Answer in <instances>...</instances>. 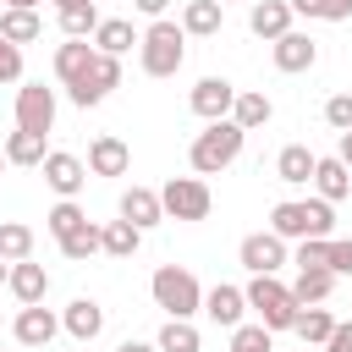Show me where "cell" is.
<instances>
[{"mask_svg":"<svg viewBox=\"0 0 352 352\" xmlns=\"http://www.w3.org/2000/svg\"><path fill=\"white\" fill-rule=\"evenodd\" d=\"M270 231L286 242H308V236H330L336 231V209L330 198H308V204H275L270 209Z\"/></svg>","mask_w":352,"mask_h":352,"instance_id":"1","label":"cell"},{"mask_svg":"<svg viewBox=\"0 0 352 352\" xmlns=\"http://www.w3.org/2000/svg\"><path fill=\"white\" fill-rule=\"evenodd\" d=\"M138 44H143V72H148V77H176L182 60H187V28H176V22H165V16H154V28H148Z\"/></svg>","mask_w":352,"mask_h":352,"instance_id":"2","label":"cell"},{"mask_svg":"<svg viewBox=\"0 0 352 352\" xmlns=\"http://www.w3.org/2000/svg\"><path fill=\"white\" fill-rule=\"evenodd\" d=\"M242 138H248V132H242L231 116H226V121H209V126L192 138V170H198V176H214V170H226V165L242 154Z\"/></svg>","mask_w":352,"mask_h":352,"instance_id":"3","label":"cell"},{"mask_svg":"<svg viewBox=\"0 0 352 352\" xmlns=\"http://www.w3.org/2000/svg\"><path fill=\"white\" fill-rule=\"evenodd\" d=\"M148 286H154V302H160L170 319H192V314L204 308V292H198L192 270H182V264H160Z\"/></svg>","mask_w":352,"mask_h":352,"instance_id":"4","label":"cell"},{"mask_svg":"<svg viewBox=\"0 0 352 352\" xmlns=\"http://www.w3.org/2000/svg\"><path fill=\"white\" fill-rule=\"evenodd\" d=\"M248 308H258V324H270V330H292L297 314H302V302L292 297V286H280L275 275H253Z\"/></svg>","mask_w":352,"mask_h":352,"instance_id":"5","label":"cell"},{"mask_svg":"<svg viewBox=\"0 0 352 352\" xmlns=\"http://www.w3.org/2000/svg\"><path fill=\"white\" fill-rule=\"evenodd\" d=\"M160 204H165L170 220H204L214 198H209V187H204L198 176H170V182L160 187Z\"/></svg>","mask_w":352,"mask_h":352,"instance_id":"6","label":"cell"},{"mask_svg":"<svg viewBox=\"0 0 352 352\" xmlns=\"http://www.w3.org/2000/svg\"><path fill=\"white\" fill-rule=\"evenodd\" d=\"M236 258H242V270H253V275H275V270L286 264V236H275V231H253V236H242Z\"/></svg>","mask_w":352,"mask_h":352,"instance_id":"7","label":"cell"},{"mask_svg":"<svg viewBox=\"0 0 352 352\" xmlns=\"http://www.w3.org/2000/svg\"><path fill=\"white\" fill-rule=\"evenodd\" d=\"M116 82H121V60L99 50V55H94V66H88V77H82L77 88H66V94H72V104H82V110H88V104H99Z\"/></svg>","mask_w":352,"mask_h":352,"instance_id":"8","label":"cell"},{"mask_svg":"<svg viewBox=\"0 0 352 352\" xmlns=\"http://www.w3.org/2000/svg\"><path fill=\"white\" fill-rule=\"evenodd\" d=\"M16 126H22V132H50V126H55V94H50L44 82L16 88Z\"/></svg>","mask_w":352,"mask_h":352,"instance_id":"9","label":"cell"},{"mask_svg":"<svg viewBox=\"0 0 352 352\" xmlns=\"http://www.w3.org/2000/svg\"><path fill=\"white\" fill-rule=\"evenodd\" d=\"M236 94H242V88H231L226 77H204V82L192 88V110H198L204 121H226L231 104H236Z\"/></svg>","mask_w":352,"mask_h":352,"instance_id":"10","label":"cell"},{"mask_svg":"<svg viewBox=\"0 0 352 352\" xmlns=\"http://www.w3.org/2000/svg\"><path fill=\"white\" fill-rule=\"evenodd\" d=\"M44 182H50L60 198H72V192H82V182H88V165H82L77 154H44Z\"/></svg>","mask_w":352,"mask_h":352,"instance_id":"11","label":"cell"},{"mask_svg":"<svg viewBox=\"0 0 352 352\" xmlns=\"http://www.w3.org/2000/svg\"><path fill=\"white\" fill-rule=\"evenodd\" d=\"M55 330H60V319H55L44 302H28V308L16 314V341H22V346H50Z\"/></svg>","mask_w":352,"mask_h":352,"instance_id":"12","label":"cell"},{"mask_svg":"<svg viewBox=\"0 0 352 352\" xmlns=\"http://www.w3.org/2000/svg\"><path fill=\"white\" fill-rule=\"evenodd\" d=\"M94 55H99L94 44H82V38H66V44L55 50V77H60L66 88H77V82L88 77V66H94Z\"/></svg>","mask_w":352,"mask_h":352,"instance_id":"13","label":"cell"},{"mask_svg":"<svg viewBox=\"0 0 352 352\" xmlns=\"http://www.w3.org/2000/svg\"><path fill=\"white\" fill-rule=\"evenodd\" d=\"M126 165H132V154H126L121 138L104 132V138L88 143V170H94V176H126Z\"/></svg>","mask_w":352,"mask_h":352,"instance_id":"14","label":"cell"},{"mask_svg":"<svg viewBox=\"0 0 352 352\" xmlns=\"http://www.w3.org/2000/svg\"><path fill=\"white\" fill-rule=\"evenodd\" d=\"M121 220H132L138 231L160 226V220H165V204H160V192H148V187H126V192H121Z\"/></svg>","mask_w":352,"mask_h":352,"instance_id":"15","label":"cell"},{"mask_svg":"<svg viewBox=\"0 0 352 352\" xmlns=\"http://www.w3.org/2000/svg\"><path fill=\"white\" fill-rule=\"evenodd\" d=\"M242 308H248V292H242V286H214V292H204V314H209L214 324H226V330L242 324Z\"/></svg>","mask_w":352,"mask_h":352,"instance_id":"16","label":"cell"},{"mask_svg":"<svg viewBox=\"0 0 352 352\" xmlns=\"http://www.w3.org/2000/svg\"><path fill=\"white\" fill-rule=\"evenodd\" d=\"M248 28H253L258 38H280V33H292V0H258V6L248 11Z\"/></svg>","mask_w":352,"mask_h":352,"instance_id":"17","label":"cell"},{"mask_svg":"<svg viewBox=\"0 0 352 352\" xmlns=\"http://www.w3.org/2000/svg\"><path fill=\"white\" fill-rule=\"evenodd\" d=\"M314 60H319V44L308 33H280L275 38V66L280 72H308Z\"/></svg>","mask_w":352,"mask_h":352,"instance_id":"18","label":"cell"},{"mask_svg":"<svg viewBox=\"0 0 352 352\" xmlns=\"http://www.w3.org/2000/svg\"><path fill=\"white\" fill-rule=\"evenodd\" d=\"M6 286H11V292H16V302L28 308V302H44V292H50V275H44V264H33V258H16Z\"/></svg>","mask_w":352,"mask_h":352,"instance_id":"19","label":"cell"},{"mask_svg":"<svg viewBox=\"0 0 352 352\" xmlns=\"http://www.w3.org/2000/svg\"><path fill=\"white\" fill-rule=\"evenodd\" d=\"M314 187H319V198H330V204H341L346 192H352V170L330 154V160H319L314 165Z\"/></svg>","mask_w":352,"mask_h":352,"instance_id":"20","label":"cell"},{"mask_svg":"<svg viewBox=\"0 0 352 352\" xmlns=\"http://www.w3.org/2000/svg\"><path fill=\"white\" fill-rule=\"evenodd\" d=\"M60 324H66V330H72L77 341H94V336L104 330V308H99L94 297H77V302L66 308V319H60Z\"/></svg>","mask_w":352,"mask_h":352,"instance_id":"21","label":"cell"},{"mask_svg":"<svg viewBox=\"0 0 352 352\" xmlns=\"http://www.w3.org/2000/svg\"><path fill=\"white\" fill-rule=\"evenodd\" d=\"M314 165H319V154H308L302 143H286V148H280V160H275V176L297 187V182H314Z\"/></svg>","mask_w":352,"mask_h":352,"instance_id":"22","label":"cell"},{"mask_svg":"<svg viewBox=\"0 0 352 352\" xmlns=\"http://www.w3.org/2000/svg\"><path fill=\"white\" fill-rule=\"evenodd\" d=\"M330 292H336V270H297V280H292V297H297L302 308L324 302Z\"/></svg>","mask_w":352,"mask_h":352,"instance_id":"23","label":"cell"},{"mask_svg":"<svg viewBox=\"0 0 352 352\" xmlns=\"http://www.w3.org/2000/svg\"><path fill=\"white\" fill-rule=\"evenodd\" d=\"M220 16H226V6H220V0H187L182 28H187V33H198V38H209V33H220Z\"/></svg>","mask_w":352,"mask_h":352,"instance_id":"24","label":"cell"},{"mask_svg":"<svg viewBox=\"0 0 352 352\" xmlns=\"http://www.w3.org/2000/svg\"><path fill=\"white\" fill-rule=\"evenodd\" d=\"M38 11H28V6H6V16H0V33L11 38V44H28V38H38Z\"/></svg>","mask_w":352,"mask_h":352,"instance_id":"25","label":"cell"},{"mask_svg":"<svg viewBox=\"0 0 352 352\" xmlns=\"http://www.w3.org/2000/svg\"><path fill=\"white\" fill-rule=\"evenodd\" d=\"M94 44H99L104 55H126V50L138 44V33H132V22L110 16V22H99V28H94Z\"/></svg>","mask_w":352,"mask_h":352,"instance_id":"26","label":"cell"},{"mask_svg":"<svg viewBox=\"0 0 352 352\" xmlns=\"http://www.w3.org/2000/svg\"><path fill=\"white\" fill-rule=\"evenodd\" d=\"M270 116H275V110H270V99H264V94H253V88H248V94H236V104H231V121H236L242 132L264 126Z\"/></svg>","mask_w":352,"mask_h":352,"instance_id":"27","label":"cell"},{"mask_svg":"<svg viewBox=\"0 0 352 352\" xmlns=\"http://www.w3.org/2000/svg\"><path fill=\"white\" fill-rule=\"evenodd\" d=\"M6 160H11V165H44V132H22V126H16V132L6 138Z\"/></svg>","mask_w":352,"mask_h":352,"instance_id":"28","label":"cell"},{"mask_svg":"<svg viewBox=\"0 0 352 352\" xmlns=\"http://www.w3.org/2000/svg\"><path fill=\"white\" fill-rule=\"evenodd\" d=\"M138 242H143V231H138L132 220H110V226H104V253H110V258H132Z\"/></svg>","mask_w":352,"mask_h":352,"instance_id":"29","label":"cell"},{"mask_svg":"<svg viewBox=\"0 0 352 352\" xmlns=\"http://www.w3.org/2000/svg\"><path fill=\"white\" fill-rule=\"evenodd\" d=\"M99 248H104V231H99V226H88V220H82L72 236H60V253H66L72 264H82V258H88V253H99Z\"/></svg>","mask_w":352,"mask_h":352,"instance_id":"30","label":"cell"},{"mask_svg":"<svg viewBox=\"0 0 352 352\" xmlns=\"http://www.w3.org/2000/svg\"><path fill=\"white\" fill-rule=\"evenodd\" d=\"M28 253H33V231H28L22 220H0V258L16 264V258H28Z\"/></svg>","mask_w":352,"mask_h":352,"instance_id":"31","label":"cell"},{"mask_svg":"<svg viewBox=\"0 0 352 352\" xmlns=\"http://www.w3.org/2000/svg\"><path fill=\"white\" fill-rule=\"evenodd\" d=\"M160 352H198V330L187 319H165L160 330Z\"/></svg>","mask_w":352,"mask_h":352,"instance_id":"32","label":"cell"},{"mask_svg":"<svg viewBox=\"0 0 352 352\" xmlns=\"http://www.w3.org/2000/svg\"><path fill=\"white\" fill-rule=\"evenodd\" d=\"M270 336H275L270 324H236V330H231V352H275Z\"/></svg>","mask_w":352,"mask_h":352,"instance_id":"33","label":"cell"},{"mask_svg":"<svg viewBox=\"0 0 352 352\" xmlns=\"http://www.w3.org/2000/svg\"><path fill=\"white\" fill-rule=\"evenodd\" d=\"M292 330H297V336H302V341H330V330H336V319H330V314H324V308H302V314H297V324H292Z\"/></svg>","mask_w":352,"mask_h":352,"instance_id":"34","label":"cell"},{"mask_svg":"<svg viewBox=\"0 0 352 352\" xmlns=\"http://www.w3.org/2000/svg\"><path fill=\"white\" fill-rule=\"evenodd\" d=\"M292 11L319 16V22H346L352 16V0H292Z\"/></svg>","mask_w":352,"mask_h":352,"instance_id":"35","label":"cell"},{"mask_svg":"<svg viewBox=\"0 0 352 352\" xmlns=\"http://www.w3.org/2000/svg\"><path fill=\"white\" fill-rule=\"evenodd\" d=\"M94 28H99V11H94V6L60 11V33H66V38H82V33H94Z\"/></svg>","mask_w":352,"mask_h":352,"instance_id":"36","label":"cell"},{"mask_svg":"<svg viewBox=\"0 0 352 352\" xmlns=\"http://www.w3.org/2000/svg\"><path fill=\"white\" fill-rule=\"evenodd\" d=\"M82 220H88V214H82V209H77V204H72V198H66V204H55V209H50V214H44V226H50V231H55V236H72V231H77V226H82Z\"/></svg>","mask_w":352,"mask_h":352,"instance_id":"37","label":"cell"},{"mask_svg":"<svg viewBox=\"0 0 352 352\" xmlns=\"http://www.w3.org/2000/svg\"><path fill=\"white\" fill-rule=\"evenodd\" d=\"M297 270H330V236H308L297 248Z\"/></svg>","mask_w":352,"mask_h":352,"instance_id":"38","label":"cell"},{"mask_svg":"<svg viewBox=\"0 0 352 352\" xmlns=\"http://www.w3.org/2000/svg\"><path fill=\"white\" fill-rule=\"evenodd\" d=\"M324 121H330L336 132H352V94H330V104H324Z\"/></svg>","mask_w":352,"mask_h":352,"instance_id":"39","label":"cell"},{"mask_svg":"<svg viewBox=\"0 0 352 352\" xmlns=\"http://www.w3.org/2000/svg\"><path fill=\"white\" fill-rule=\"evenodd\" d=\"M16 77H22V50L0 33V82H16Z\"/></svg>","mask_w":352,"mask_h":352,"instance_id":"40","label":"cell"},{"mask_svg":"<svg viewBox=\"0 0 352 352\" xmlns=\"http://www.w3.org/2000/svg\"><path fill=\"white\" fill-rule=\"evenodd\" d=\"M330 270L336 275H352V236H341V242L330 236Z\"/></svg>","mask_w":352,"mask_h":352,"instance_id":"41","label":"cell"},{"mask_svg":"<svg viewBox=\"0 0 352 352\" xmlns=\"http://www.w3.org/2000/svg\"><path fill=\"white\" fill-rule=\"evenodd\" d=\"M324 346H330V352H352V324H336Z\"/></svg>","mask_w":352,"mask_h":352,"instance_id":"42","label":"cell"},{"mask_svg":"<svg viewBox=\"0 0 352 352\" xmlns=\"http://www.w3.org/2000/svg\"><path fill=\"white\" fill-rule=\"evenodd\" d=\"M132 6H138L143 16H165V6H170V0H132Z\"/></svg>","mask_w":352,"mask_h":352,"instance_id":"43","label":"cell"},{"mask_svg":"<svg viewBox=\"0 0 352 352\" xmlns=\"http://www.w3.org/2000/svg\"><path fill=\"white\" fill-rule=\"evenodd\" d=\"M336 160L352 170V132H341V143H336Z\"/></svg>","mask_w":352,"mask_h":352,"instance_id":"44","label":"cell"},{"mask_svg":"<svg viewBox=\"0 0 352 352\" xmlns=\"http://www.w3.org/2000/svg\"><path fill=\"white\" fill-rule=\"evenodd\" d=\"M116 352H160V346H143V341H121Z\"/></svg>","mask_w":352,"mask_h":352,"instance_id":"45","label":"cell"},{"mask_svg":"<svg viewBox=\"0 0 352 352\" xmlns=\"http://www.w3.org/2000/svg\"><path fill=\"white\" fill-rule=\"evenodd\" d=\"M55 6H60V11H72V6H94V0H55Z\"/></svg>","mask_w":352,"mask_h":352,"instance_id":"46","label":"cell"},{"mask_svg":"<svg viewBox=\"0 0 352 352\" xmlns=\"http://www.w3.org/2000/svg\"><path fill=\"white\" fill-rule=\"evenodd\" d=\"M6 280H11V264H6V258H0V286H6Z\"/></svg>","mask_w":352,"mask_h":352,"instance_id":"47","label":"cell"},{"mask_svg":"<svg viewBox=\"0 0 352 352\" xmlns=\"http://www.w3.org/2000/svg\"><path fill=\"white\" fill-rule=\"evenodd\" d=\"M6 6H28V11H33V6H38V0H6Z\"/></svg>","mask_w":352,"mask_h":352,"instance_id":"48","label":"cell"},{"mask_svg":"<svg viewBox=\"0 0 352 352\" xmlns=\"http://www.w3.org/2000/svg\"><path fill=\"white\" fill-rule=\"evenodd\" d=\"M6 165H11V160H6V148H0V170H6Z\"/></svg>","mask_w":352,"mask_h":352,"instance_id":"49","label":"cell"},{"mask_svg":"<svg viewBox=\"0 0 352 352\" xmlns=\"http://www.w3.org/2000/svg\"><path fill=\"white\" fill-rule=\"evenodd\" d=\"M220 6H226V0H220Z\"/></svg>","mask_w":352,"mask_h":352,"instance_id":"50","label":"cell"}]
</instances>
